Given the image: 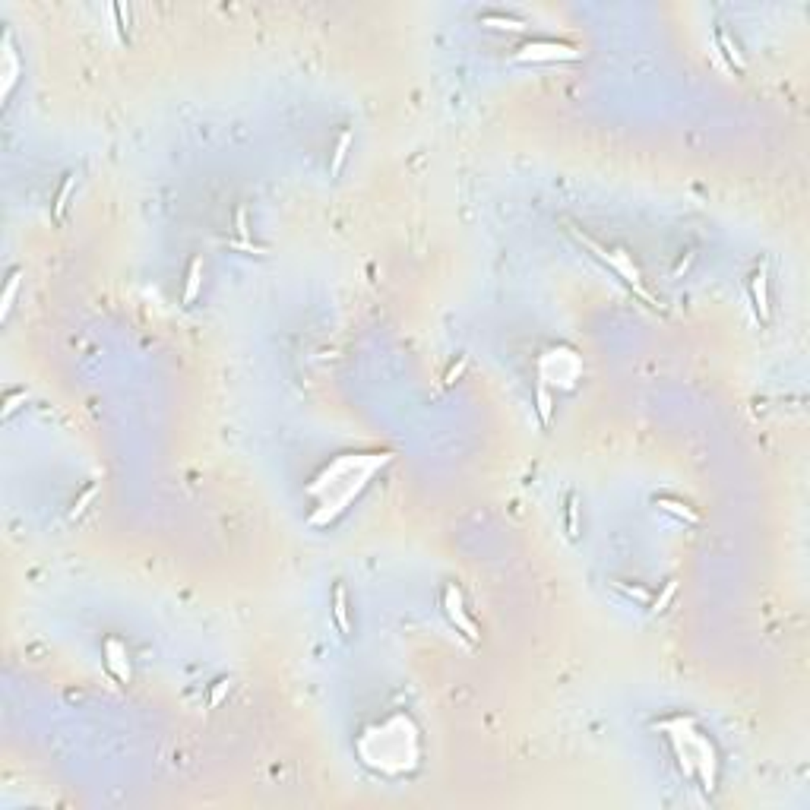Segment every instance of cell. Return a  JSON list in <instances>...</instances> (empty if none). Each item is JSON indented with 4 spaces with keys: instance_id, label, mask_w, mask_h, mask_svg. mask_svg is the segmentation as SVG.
I'll return each instance as SVG.
<instances>
[{
    "instance_id": "9",
    "label": "cell",
    "mask_w": 810,
    "mask_h": 810,
    "mask_svg": "<svg viewBox=\"0 0 810 810\" xmlns=\"http://www.w3.org/2000/svg\"><path fill=\"white\" fill-rule=\"evenodd\" d=\"M73 187H76V174H64V184L58 187V197H54V219H64L67 213V203L73 197Z\"/></svg>"
},
{
    "instance_id": "12",
    "label": "cell",
    "mask_w": 810,
    "mask_h": 810,
    "mask_svg": "<svg viewBox=\"0 0 810 810\" xmlns=\"http://www.w3.org/2000/svg\"><path fill=\"white\" fill-rule=\"evenodd\" d=\"M535 409H538L541 425L548 427L551 425V415H554V399H551V390L545 383H538V390H535Z\"/></svg>"
},
{
    "instance_id": "19",
    "label": "cell",
    "mask_w": 810,
    "mask_h": 810,
    "mask_svg": "<svg viewBox=\"0 0 810 810\" xmlns=\"http://www.w3.org/2000/svg\"><path fill=\"white\" fill-rule=\"evenodd\" d=\"M674 592H678V580H671V582H668V586H665V589H662V595H658V598H655V601H652V611H655V614H658V611H665V608L671 605Z\"/></svg>"
},
{
    "instance_id": "11",
    "label": "cell",
    "mask_w": 810,
    "mask_h": 810,
    "mask_svg": "<svg viewBox=\"0 0 810 810\" xmlns=\"http://www.w3.org/2000/svg\"><path fill=\"white\" fill-rule=\"evenodd\" d=\"M715 41H719V48L725 51V58H728L731 64L737 67V70H744V54H741V48H737V41L731 38V35L725 32V29H719V32H715Z\"/></svg>"
},
{
    "instance_id": "8",
    "label": "cell",
    "mask_w": 810,
    "mask_h": 810,
    "mask_svg": "<svg viewBox=\"0 0 810 810\" xmlns=\"http://www.w3.org/2000/svg\"><path fill=\"white\" fill-rule=\"evenodd\" d=\"M200 282H203V257H197V260L190 263L187 285H184V304H193V298H197V291H200Z\"/></svg>"
},
{
    "instance_id": "20",
    "label": "cell",
    "mask_w": 810,
    "mask_h": 810,
    "mask_svg": "<svg viewBox=\"0 0 810 810\" xmlns=\"http://www.w3.org/2000/svg\"><path fill=\"white\" fill-rule=\"evenodd\" d=\"M235 231H237V237H241V241H247V235H250V228H247V209H244V206H237V213H235Z\"/></svg>"
},
{
    "instance_id": "23",
    "label": "cell",
    "mask_w": 810,
    "mask_h": 810,
    "mask_svg": "<svg viewBox=\"0 0 810 810\" xmlns=\"http://www.w3.org/2000/svg\"><path fill=\"white\" fill-rule=\"evenodd\" d=\"M23 399H25V390H23V393H13V396H10L7 405H3V415H13V412L19 409V402H23Z\"/></svg>"
},
{
    "instance_id": "14",
    "label": "cell",
    "mask_w": 810,
    "mask_h": 810,
    "mask_svg": "<svg viewBox=\"0 0 810 810\" xmlns=\"http://www.w3.org/2000/svg\"><path fill=\"white\" fill-rule=\"evenodd\" d=\"M567 535L580 538V497L576 494L567 497Z\"/></svg>"
},
{
    "instance_id": "15",
    "label": "cell",
    "mask_w": 810,
    "mask_h": 810,
    "mask_svg": "<svg viewBox=\"0 0 810 810\" xmlns=\"http://www.w3.org/2000/svg\"><path fill=\"white\" fill-rule=\"evenodd\" d=\"M3 58H7V80H3V95H7L10 89H13V80H16V54H13V45H10V35L3 38Z\"/></svg>"
},
{
    "instance_id": "5",
    "label": "cell",
    "mask_w": 810,
    "mask_h": 810,
    "mask_svg": "<svg viewBox=\"0 0 810 810\" xmlns=\"http://www.w3.org/2000/svg\"><path fill=\"white\" fill-rule=\"evenodd\" d=\"M105 665L117 680H123V684L130 680V665H127V649H123V643L105 639Z\"/></svg>"
},
{
    "instance_id": "18",
    "label": "cell",
    "mask_w": 810,
    "mask_h": 810,
    "mask_svg": "<svg viewBox=\"0 0 810 810\" xmlns=\"http://www.w3.org/2000/svg\"><path fill=\"white\" fill-rule=\"evenodd\" d=\"M95 494H99V484H92V488H86V491L80 494V500L73 503V510H70V519H76V516L86 513V507H89L92 500H95Z\"/></svg>"
},
{
    "instance_id": "16",
    "label": "cell",
    "mask_w": 810,
    "mask_h": 810,
    "mask_svg": "<svg viewBox=\"0 0 810 810\" xmlns=\"http://www.w3.org/2000/svg\"><path fill=\"white\" fill-rule=\"evenodd\" d=\"M481 25H488V29H510V32H523L525 29L523 19H513V16H481Z\"/></svg>"
},
{
    "instance_id": "21",
    "label": "cell",
    "mask_w": 810,
    "mask_h": 810,
    "mask_svg": "<svg viewBox=\"0 0 810 810\" xmlns=\"http://www.w3.org/2000/svg\"><path fill=\"white\" fill-rule=\"evenodd\" d=\"M225 696H228V680H215L213 693H209V706H213V709H215V706H219L222 700H225Z\"/></svg>"
},
{
    "instance_id": "10",
    "label": "cell",
    "mask_w": 810,
    "mask_h": 810,
    "mask_svg": "<svg viewBox=\"0 0 810 810\" xmlns=\"http://www.w3.org/2000/svg\"><path fill=\"white\" fill-rule=\"evenodd\" d=\"M655 507L665 510V513L678 516V519H687V523H700V516L693 513V510L687 507V503H680V500H668V497H655Z\"/></svg>"
},
{
    "instance_id": "4",
    "label": "cell",
    "mask_w": 810,
    "mask_h": 810,
    "mask_svg": "<svg viewBox=\"0 0 810 810\" xmlns=\"http://www.w3.org/2000/svg\"><path fill=\"white\" fill-rule=\"evenodd\" d=\"M750 295H753V307H757V317L763 323H770V272L766 266L753 272V282H750Z\"/></svg>"
},
{
    "instance_id": "7",
    "label": "cell",
    "mask_w": 810,
    "mask_h": 810,
    "mask_svg": "<svg viewBox=\"0 0 810 810\" xmlns=\"http://www.w3.org/2000/svg\"><path fill=\"white\" fill-rule=\"evenodd\" d=\"M333 621H336V627L342 633L352 630V621H348V601H345V586L342 582H336V589H333Z\"/></svg>"
},
{
    "instance_id": "1",
    "label": "cell",
    "mask_w": 810,
    "mask_h": 810,
    "mask_svg": "<svg viewBox=\"0 0 810 810\" xmlns=\"http://www.w3.org/2000/svg\"><path fill=\"white\" fill-rule=\"evenodd\" d=\"M570 231H573V237H576V241H580L582 247H589V250L598 257V260H601V263H608V266H611V270L617 272V276H621L623 282H627V285H630L633 291H636V295H643L649 304H652V298H649L646 291H643V285H639V270H636V266H633V263H630V257L623 254V250H605V247H601V244H595V241H592L589 235H582V231H576V228H570Z\"/></svg>"
},
{
    "instance_id": "2",
    "label": "cell",
    "mask_w": 810,
    "mask_h": 810,
    "mask_svg": "<svg viewBox=\"0 0 810 810\" xmlns=\"http://www.w3.org/2000/svg\"><path fill=\"white\" fill-rule=\"evenodd\" d=\"M580 51L557 41H529L525 48L516 51V60H576Z\"/></svg>"
},
{
    "instance_id": "6",
    "label": "cell",
    "mask_w": 810,
    "mask_h": 810,
    "mask_svg": "<svg viewBox=\"0 0 810 810\" xmlns=\"http://www.w3.org/2000/svg\"><path fill=\"white\" fill-rule=\"evenodd\" d=\"M690 741H693L696 747V757H700V772H703V782H706V791H712V785H715V757H712V747L706 744L700 735H693L690 731Z\"/></svg>"
},
{
    "instance_id": "13",
    "label": "cell",
    "mask_w": 810,
    "mask_h": 810,
    "mask_svg": "<svg viewBox=\"0 0 810 810\" xmlns=\"http://www.w3.org/2000/svg\"><path fill=\"white\" fill-rule=\"evenodd\" d=\"M348 149H352V133L345 130L342 136H339V143H336V152H333V165H329V174L336 178L339 171H342V165H345V156H348Z\"/></svg>"
},
{
    "instance_id": "22",
    "label": "cell",
    "mask_w": 810,
    "mask_h": 810,
    "mask_svg": "<svg viewBox=\"0 0 810 810\" xmlns=\"http://www.w3.org/2000/svg\"><path fill=\"white\" fill-rule=\"evenodd\" d=\"M466 364H468V358H466V355H462V358H459V364H453V368H450V374H446V380H443V386H453V383H456L459 377H462V370H466Z\"/></svg>"
},
{
    "instance_id": "17",
    "label": "cell",
    "mask_w": 810,
    "mask_h": 810,
    "mask_svg": "<svg viewBox=\"0 0 810 810\" xmlns=\"http://www.w3.org/2000/svg\"><path fill=\"white\" fill-rule=\"evenodd\" d=\"M16 291H19V270L10 276V282H7V288H3V301H0V317H7L10 313V307H13V298H16Z\"/></svg>"
},
{
    "instance_id": "3",
    "label": "cell",
    "mask_w": 810,
    "mask_h": 810,
    "mask_svg": "<svg viewBox=\"0 0 810 810\" xmlns=\"http://www.w3.org/2000/svg\"><path fill=\"white\" fill-rule=\"evenodd\" d=\"M443 608H446V617L453 621V627H459V630L466 633V636L472 639V643H478V639H481L478 627H475V623L466 617V611H462V598H459V589H456V586H450V589L443 592Z\"/></svg>"
}]
</instances>
